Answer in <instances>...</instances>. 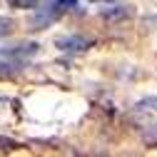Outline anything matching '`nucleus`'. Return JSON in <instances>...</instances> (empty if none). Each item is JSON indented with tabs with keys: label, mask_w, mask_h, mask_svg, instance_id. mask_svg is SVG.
<instances>
[{
	"label": "nucleus",
	"mask_w": 157,
	"mask_h": 157,
	"mask_svg": "<svg viewBox=\"0 0 157 157\" xmlns=\"http://www.w3.org/2000/svg\"><path fill=\"white\" fill-rule=\"evenodd\" d=\"M55 45L57 50H65V52H85L95 45V40L87 35H63L55 40Z\"/></svg>",
	"instance_id": "1"
},
{
	"label": "nucleus",
	"mask_w": 157,
	"mask_h": 157,
	"mask_svg": "<svg viewBox=\"0 0 157 157\" xmlns=\"http://www.w3.org/2000/svg\"><path fill=\"white\" fill-rule=\"evenodd\" d=\"M37 43H15L8 48H0V57H8V60H25V57L37 52Z\"/></svg>",
	"instance_id": "2"
},
{
	"label": "nucleus",
	"mask_w": 157,
	"mask_h": 157,
	"mask_svg": "<svg viewBox=\"0 0 157 157\" xmlns=\"http://www.w3.org/2000/svg\"><path fill=\"white\" fill-rule=\"evenodd\" d=\"M100 15L105 17V20H110V23H122V20H130V17L135 15V8H130V5H107V8H102L100 10Z\"/></svg>",
	"instance_id": "3"
},
{
	"label": "nucleus",
	"mask_w": 157,
	"mask_h": 157,
	"mask_svg": "<svg viewBox=\"0 0 157 157\" xmlns=\"http://www.w3.org/2000/svg\"><path fill=\"white\" fill-rule=\"evenodd\" d=\"M13 10H37L43 0H5Z\"/></svg>",
	"instance_id": "4"
},
{
	"label": "nucleus",
	"mask_w": 157,
	"mask_h": 157,
	"mask_svg": "<svg viewBox=\"0 0 157 157\" xmlns=\"http://www.w3.org/2000/svg\"><path fill=\"white\" fill-rule=\"evenodd\" d=\"M17 70H20V63H8V57L0 60V77H13Z\"/></svg>",
	"instance_id": "5"
},
{
	"label": "nucleus",
	"mask_w": 157,
	"mask_h": 157,
	"mask_svg": "<svg viewBox=\"0 0 157 157\" xmlns=\"http://www.w3.org/2000/svg\"><path fill=\"white\" fill-rule=\"evenodd\" d=\"M135 107L140 110V112H145V110L155 112V110H157V97H155V95H147V97H142V100H137Z\"/></svg>",
	"instance_id": "6"
},
{
	"label": "nucleus",
	"mask_w": 157,
	"mask_h": 157,
	"mask_svg": "<svg viewBox=\"0 0 157 157\" xmlns=\"http://www.w3.org/2000/svg\"><path fill=\"white\" fill-rule=\"evenodd\" d=\"M17 147H20V142H17V140H13V137H5V135H0V150H17Z\"/></svg>",
	"instance_id": "7"
},
{
	"label": "nucleus",
	"mask_w": 157,
	"mask_h": 157,
	"mask_svg": "<svg viewBox=\"0 0 157 157\" xmlns=\"http://www.w3.org/2000/svg\"><path fill=\"white\" fill-rule=\"evenodd\" d=\"M13 20L10 17H5V15H0V37H5V35H10L13 33Z\"/></svg>",
	"instance_id": "8"
},
{
	"label": "nucleus",
	"mask_w": 157,
	"mask_h": 157,
	"mask_svg": "<svg viewBox=\"0 0 157 157\" xmlns=\"http://www.w3.org/2000/svg\"><path fill=\"white\" fill-rule=\"evenodd\" d=\"M60 13H67V10H72V8H77V0H55L52 3Z\"/></svg>",
	"instance_id": "9"
}]
</instances>
